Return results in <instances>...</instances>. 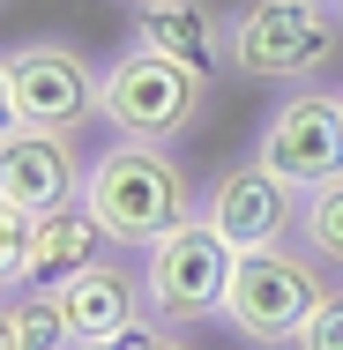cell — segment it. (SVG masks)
I'll use <instances>...</instances> for the list:
<instances>
[{"label": "cell", "mask_w": 343, "mask_h": 350, "mask_svg": "<svg viewBox=\"0 0 343 350\" xmlns=\"http://www.w3.org/2000/svg\"><path fill=\"white\" fill-rule=\"evenodd\" d=\"M82 202H90L97 224H105L112 246H142V254H149L172 224L202 216V202H194V172L172 157V142H120V135L90 157Z\"/></svg>", "instance_id": "cell-1"}, {"label": "cell", "mask_w": 343, "mask_h": 350, "mask_svg": "<svg viewBox=\"0 0 343 350\" xmlns=\"http://www.w3.org/2000/svg\"><path fill=\"white\" fill-rule=\"evenodd\" d=\"M321 298H329V261H314L306 246H254L231 269L224 328L254 350H291Z\"/></svg>", "instance_id": "cell-2"}, {"label": "cell", "mask_w": 343, "mask_h": 350, "mask_svg": "<svg viewBox=\"0 0 343 350\" xmlns=\"http://www.w3.org/2000/svg\"><path fill=\"white\" fill-rule=\"evenodd\" d=\"M202 105H209V82L164 53H149L142 38H127L97 82V120L120 142H179L202 120Z\"/></svg>", "instance_id": "cell-3"}, {"label": "cell", "mask_w": 343, "mask_h": 350, "mask_svg": "<svg viewBox=\"0 0 343 350\" xmlns=\"http://www.w3.org/2000/svg\"><path fill=\"white\" fill-rule=\"evenodd\" d=\"M343 15L329 0H246L224 23V60L246 82H306L336 60Z\"/></svg>", "instance_id": "cell-4"}, {"label": "cell", "mask_w": 343, "mask_h": 350, "mask_svg": "<svg viewBox=\"0 0 343 350\" xmlns=\"http://www.w3.org/2000/svg\"><path fill=\"white\" fill-rule=\"evenodd\" d=\"M97 82L105 68L90 53H75L68 38H30V45H8V60H0V112H8V127L82 135L97 120Z\"/></svg>", "instance_id": "cell-5"}, {"label": "cell", "mask_w": 343, "mask_h": 350, "mask_svg": "<svg viewBox=\"0 0 343 350\" xmlns=\"http://www.w3.org/2000/svg\"><path fill=\"white\" fill-rule=\"evenodd\" d=\"M231 269H239V246L209 224V216H187L172 224L157 246H149V313L164 328H202V321H224V291H231Z\"/></svg>", "instance_id": "cell-6"}, {"label": "cell", "mask_w": 343, "mask_h": 350, "mask_svg": "<svg viewBox=\"0 0 343 350\" xmlns=\"http://www.w3.org/2000/svg\"><path fill=\"white\" fill-rule=\"evenodd\" d=\"M254 157L269 164L291 194H314L343 172V90L329 82H306L291 90L283 105H269L262 135H254Z\"/></svg>", "instance_id": "cell-7"}, {"label": "cell", "mask_w": 343, "mask_h": 350, "mask_svg": "<svg viewBox=\"0 0 343 350\" xmlns=\"http://www.w3.org/2000/svg\"><path fill=\"white\" fill-rule=\"evenodd\" d=\"M82 179H90V164H82L75 135H60V127H8L0 135V202L45 216L82 202Z\"/></svg>", "instance_id": "cell-8"}, {"label": "cell", "mask_w": 343, "mask_h": 350, "mask_svg": "<svg viewBox=\"0 0 343 350\" xmlns=\"http://www.w3.org/2000/svg\"><path fill=\"white\" fill-rule=\"evenodd\" d=\"M202 216L239 246V254H254V246H283V231H298V194L276 179L262 157H246V164L216 172Z\"/></svg>", "instance_id": "cell-9"}, {"label": "cell", "mask_w": 343, "mask_h": 350, "mask_svg": "<svg viewBox=\"0 0 343 350\" xmlns=\"http://www.w3.org/2000/svg\"><path fill=\"white\" fill-rule=\"evenodd\" d=\"M53 298H60L68 336L90 343V350H112L120 336H135L142 321H157V313H149V276L127 269L120 254H105L97 269H82V276H75L68 291H53Z\"/></svg>", "instance_id": "cell-10"}, {"label": "cell", "mask_w": 343, "mask_h": 350, "mask_svg": "<svg viewBox=\"0 0 343 350\" xmlns=\"http://www.w3.org/2000/svg\"><path fill=\"white\" fill-rule=\"evenodd\" d=\"M105 224L90 216V202H68V209H45L38 216V231H30V261H23V276L8 283V291H68L82 269H97L105 261Z\"/></svg>", "instance_id": "cell-11"}, {"label": "cell", "mask_w": 343, "mask_h": 350, "mask_svg": "<svg viewBox=\"0 0 343 350\" xmlns=\"http://www.w3.org/2000/svg\"><path fill=\"white\" fill-rule=\"evenodd\" d=\"M224 23H231V15H216L209 0H149V8H135V38L149 53L194 68L202 82L216 75V60H224Z\"/></svg>", "instance_id": "cell-12"}, {"label": "cell", "mask_w": 343, "mask_h": 350, "mask_svg": "<svg viewBox=\"0 0 343 350\" xmlns=\"http://www.w3.org/2000/svg\"><path fill=\"white\" fill-rule=\"evenodd\" d=\"M68 321H60V298L53 291H8L0 306V350H68Z\"/></svg>", "instance_id": "cell-13"}, {"label": "cell", "mask_w": 343, "mask_h": 350, "mask_svg": "<svg viewBox=\"0 0 343 350\" xmlns=\"http://www.w3.org/2000/svg\"><path fill=\"white\" fill-rule=\"evenodd\" d=\"M298 239H306V254H314V261L343 269V172L329 179V187L298 194Z\"/></svg>", "instance_id": "cell-14"}, {"label": "cell", "mask_w": 343, "mask_h": 350, "mask_svg": "<svg viewBox=\"0 0 343 350\" xmlns=\"http://www.w3.org/2000/svg\"><path fill=\"white\" fill-rule=\"evenodd\" d=\"M30 231H38V216L15 209V202H0V276L8 283L23 276V261H30Z\"/></svg>", "instance_id": "cell-15"}, {"label": "cell", "mask_w": 343, "mask_h": 350, "mask_svg": "<svg viewBox=\"0 0 343 350\" xmlns=\"http://www.w3.org/2000/svg\"><path fill=\"white\" fill-rule=\"evenodd\" d=\"M291 350H343V291H329V298L306 313V328H298Z\"/></svg>", "instance_id": "cell-16"}, {"label": "cell", "mask_w": 343, "mask_h": 350, "mask_svg": "<svg viewBox=\"0 0 343 350\" xmlns=\"http://www.w3.org/2000/svg\"><path fill=\"white\" fill-rule=\"evenodd\" d=\"M112 350H194V343H187V328H164V321H142L135 336H120Z\"/></svg>", "instance_id": "cell-17"}, {"label": "cell", "mask_w": 343, "mask_h": 350, "mask_svg": "<svg viewBox=\"0 0 343 350\" xmlns=\"http://www.w3.org/2000/svg\"><path fill=\"white\" fill-rule=\"evenodd\" d=\"M127 8H149V0H127Z\"/></svg>", "instance_id": "cell-18"}, {"label": "cell", "mask_w": 343, "mask_h": 350, "mask_svg": "<svg viewBox=\"0 0 343 350\" xmlns=\"http://www.w3.org/2000/svg\"><path fill=\"white\" fill-rule=\"evenodd\" d=\"M336 15H343V0H336Z\"/></svg>", "instance_id": "cell-19"}, {"label": "cell", "mask_w": 343, "mask_h": 350, "mask_svg": "<svg viewBox=\"0 0 343 350\" xmlns=\"http://www.w3.org/2000/svg\"><path fill=\"white\" fill-rule=\"evenodd\" d=\"M246 350H254V343H246Z\"/></svg>", "instance_id": "cell-20"}]
</instances>
